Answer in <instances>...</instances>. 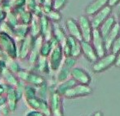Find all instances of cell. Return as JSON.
<instances>
[{
  "label": "cell",
  "instance_id": "obj_36",
  "mask_svg": "<svg viewBox=\"0 0 120 116\" xmlns=\"http://www.w3.org/2000/svg\"><path fill=\"white\" fill-rule=\"evenodd\" d=\"M110 50L113 54H115L120 50V35L116 38L115 41L113 42Z\"/></svg>",
  "mask_w": 120,
  "mask_h": 116
},
{
  "label": "cell",
  "instance_id": "obj_2",
  "mask_svg": "<svg viewBox=\"0 0 120 116\" xmlns=\"http://www.w3.org/2000/svg\"><path fill=\"white\" fill-rule=\"evenodd\" d=\"M16 75L20 81L24 82L26 84L35 86V87H39L46 81L41 75L32 70L28 71L25 69H20L16 74Z\"/></svg>",
  "mask_w": 120,
  "mask_h": 116
},
{
  "label": "cell",
  "instance_id": "obj_40",
  "mask_svg": "<svg viewBox=\"0 0 120 116\" xmlns=\"http://www.w3.org/2000/svg\"><path fill=\"white\" fill-rule=\"evenodd\" d=\"M120 3V0H108V6L114 7L117 6L118 4Z\"/></svg>",
  "mask_w": 120,
  "mask_h": 116
},
{
  "label": "cell",
  "instance_id": "obj_31",
  "mask_svg": "<svg viewBox=\"0 0 120 116\" xmlns=\"http://www.w3.org/2000/svg\"><path fill=\"white\" fill-rule=\"evenodd\" d=\"M23 97H24L25 100L31 99V98H33L35 97H38V94H37V87L30 85V84H25Z\"/></svg>",
  "mask_w": 120,
  "mask_h": 116
},
{
  "label": "cell",
  "instance_id": "obj_3",
  "mask_svg": "<svg viewBox=\"0 0 120 116\" xmlns=\"http://www.w3.org/2000/svg\"><path fill=\"white\" fill-rule=\"evenodd\" d=\"M62 46L63 54L65 57H71L79 58L80 56L81 53V46H80V41L75 39L73 37H71L68 35L67 37L66 41L64 42Z\"/></svg>",
  "mask_w": 120,
  "mask_h": 116
},
{
  "label": "cell",
  "instance_id": "obj_37",
  "mask_svg": "<svg viewBox=\"0 0 120 116\" xmlns=\"http://www.w3.org/2000/svg\"><path fill=\"white\" fill-rule=\"evenodd\" d=\"M26 116H45V115H44L41 112L38 111V110H31L30 111H29L26 114Z\"/></svg>",
  "mask_w": 120,
  "mask_h": 116
},
{
  "label": "cell",
  "instance_id": "obj_32",
  "mask_svg": "<svg viewBox=\"0 0 120 116\" xmlns=\"http://www.w3.org/2000/svg\"><path fill=\"white\" fill-rule=\"evenodd\" d=\"M4 21H6L11 27L13 28V29L15 26H17L19 24V20H18L17 15L12 10L7 13V16Z\"/></svg>",
  "mask_w": 120,
  "mask_h": 116
},
{
  "label": "cell",
  "instance_id": "obj_18",
  "mask_svg": "<svg viewBox=\"0 0 120 116\" xmlns=\"http://www.w3.org/2000/svg\"><path fill=\"white\" fill-rule=\"evenodd\" d=\"M108 5V0H93L85 8L87 16H92Z\"/></svg>",
  "mask_w": 120,
  "mask_h": 116
},
{
  "label": "cell",
  "instance_id": "obj_4",
  "mask_svg": "<svg viewBox=\"0 0 120 116\" xmlns=\"http://www.w3.org/2000/svg\"><path fill=\"white\" fill-rule=\"evenodd\" d=\"M49 105L51 116H63V97L58 94L54 89L49 94Z\"/></svg>",
  "mask_w": 120,
  "mask_h": 116
},
{
  "label": "cell",
  "instance_id": "obj_27",
  "mask_svg": "<svg viewBox=\"0 0 120 116\" xmlns=\"http://www.w3.org/2000/svg\"><path fill=\"white\" fill-rule=\"evenodd\" d=\"M71 69L69 68L68 67L65 66V65L62 64L61 67L59 69L57 73V76H56V81L57 83H61L65 80H68L71 78Z\"/></svg>",
  "mask_w": 120,
  "mask_h": 116
},
{
  "label": "cell",
  "instance_id": "obj_15",
  "mask_svg": "<svg viewBox=\"0 0 120 116\" xmlns=\"http://www.w3.org/2000/svg\"><path fill=\"white\" fill-rule=\"evenodd\" d=\"M80 46H81V53L84 54V56L89 62L95 63L99 59L90 41H86L82 40V41H80Z\"/></svg>",
  "mask_w": 120,
  "mask_h": 116
},
{
  "label": "cell",
  "instance_id": "obj_8",
  "mask_svg": "<svg viewBox=\"0 0 120 116\" xmlns=\"http://www.w3.org/2000/svg\"><path fill=\"white\" fill-rule=\"evenodd\" d=\"M92 93H93V89L89 85L76 84L70 89H68L63 97L69 99H73V98L88 96Z\"/></svg>",
  "mask_w": 120,
  "mask_h": 116
},
{
  "label": "cell",
  "instance_id": "obj_35",
  "mask_svg": "<svg viewBox=\"0 0 120 116\" xmlns=\"http://www.w3.org/2000/svg\"><path fill=\"white\" fill-rule=\"evenodd\" d=\"M76 62H77L76 58L69 56V57H65L63 64L67 67H68L71 68V69H72L73 67H75V64H76Z\"/></svg>",
  "mask_w": 120,
  "mask_h": 116
},
{
  "label": "cell",
  "instance_id": "obj_29",
  "mask_svg": "<svg viewBox=\"0 0 120 116\" xmlns=\"http://www.w3.org/2000/svg\"><path fill=\"white\" fill-rule=\"evenodd\" d=\"M54 47V46L53 45L50 40V41H44L40 47V50H39L40 56L44 58H48Z\"/></svg>",
  "mask_w": 120,
  "mask_h": 116
},
{
  "label": "cell",
  "instance_id": "obj_7",
  "mask_svg": "<svg viewBox=\"0 0 120 116\" xmlns=\"http://www.w3.org/2000/svg\"><path fill=\"white\" fill-rule=\"evenodd\" d=\"M25 101L28 106L31 110H38L41 112L45 116H51L49 102L45 99L41 98L39 97H35L25 100Z\"/></svg>",
  "mask_w": 120,
  "mask_h": 116
},
{
  "label": "cell",
  "instance_id": "obj_12",
  "mask_svg": "<svg viewBox=\"0 0 120 116\" xmlns=\"http://www.w3.org/2000/svg\"><path fill=\"white\" fill-rule=\"evenodd\" d=\"M111 12H112V7L107 5L98 12H97L96 14L92 15L90 21H91L93 29H99L100 26L102 24V23L111 15Z\"/></svg>",
  "mask_w": 120,
  "mask_h": 116
},
{
  "label": "cell",
  "instance_id": "obj_39",
  "mask_svg": "<svg viewBox=\"0 0 120 116\" xmlns=\"http://www.w3.org/2000/svg\"><path fill=\"white\" fill-rule=\"evenodd\" d=\"M7 91V84H0V96H5Z\"/></svg>",
  "mask_w": 120,
  "mask_h": 116
},
{
  "label": "cell",
  "instance_id": "obj_22",
  "mask_svg": "<svg viewBox=\"0 0 120 116\" xmlns=\"http://www.w3.org/2000/svg\"><path fill=\"white\" fill-rule=\"evenodd\" d=\"M1 77L3 78V80H4L5 84L7 85L11 86V87L15 88L17 84L20 82V80L18 79L17 75L13 72H11V71L8 69L7 67H4L2 71Z\"/></svg>",
  "mask_w": 120,
  "mask_h": 116
},
{
  "label": "cell",
  "instance_id": "obj_9",
  "mask_svg": "<svg viewBox=\"0 0 120 116\" xmlns=\"http://www.w3.org/2000/svg\"><path fill=\"white\" fill-rule=\"evenodd\" d=\"M90 42H91L92 45L94 48L98 58H101L105 55V54H105L106 53V50H105V47L104 38L101 36V34L99 29H93Z\"/></svg>",
  "mask_w": 120,
  "mask_h": 116
},
{
  "label": "cell",
  "instance_id": "obj_23",
  "mask_svg": "<svg viewBox=\"0 0 120 116\" xmlns=\"http://www.w3.org/2000/svg\"><path fill=\"white\" fill-rule=\"evenodd\" d=\"M29 35V25L19 24L13 29L12 32V37L15 38V40H18L19 41L24 39L26 37Z\"/></svg>",
  "mask_w": 120,
  "mask_h": 116
},
{
  "label": "cell",
  "instance_id": "obj_42",
  "mask_svg": "<svg viewBox=\"0 0 120 116\" xmlns=\"http://www.w3.org/2000/svg\"><path fill=\"white\" fill-rule=\"evenodd\" d=\"M92 116H104L103 115V113H102L101 111H100V110H98V111H96L94 114H93Z\"/></svg>",
  "mask_w": 120,
  "mask_h": 116
},
{
  "label": "cell",
  "instance_id": "obj_5",
  "mask_svg": "<svg viewBox=\"0 0 120 116\" xmlns=\"http://www.w3.org/2000/svg\"><path fill=\"white\" fill-rule=\"evenodd\" d=\"M47 59H48L49 65H50L51 71H59L65 59L61 45H57L56 46H54Z\"/></svg>",
  "mask_w": 120,
  "mask_h": 116
},
{
  "label": "cell",
  "instance_id": "obj_26",
  "mask_svg": "<svg viewBox=\"0 0 120 116\" xmlns=\"http://www.w3.org/2000/svg\"><path fill=\"white\" fill-rule=\"evenodd\" d=\"M29 35L33 37H38L40 36L41 30H40V20L39 17L33 15L32 21L30 22L29 25Z\"/></svg>",
  "mask_w": 120,
  "mask_h": 116
},
{
  "label": "cell",
  "instance_id": "obj_10",
  "mask_svg": "<svg viewBox=\"0 0 120 116\" xmlns=\"http://www.w3.org/2000/svg\"><path fill=\"white\" fill-rule=\"evenodd\" d=\"M34 38L35 37H33L29 35L24 39L19 41V46H17V49H18L17 59H21V60L27 59L30 52H31L32 49H33Z\"/></svg>",
  "mask_w": 120,
  "mask_h": 116
},
{
  "label": "cell",
  "instance_id": "obj_44",
  "mask_svg": "<svg viewBox=\"0 0 120 116\" xmlns=\"http://www.w3.org/2000/svg\"><path fill=\"white\" fill-rule=\"evenodd\" d=\"M1 3H2V0H0V4H1Z\"/></svg>",
  "mask_w": 120,
  "mask_h": 116
},
{
  "label": "cell",
  "instance_id": "obj_16",
  "mask_svg": "<svg viewBox=\"0 0 120 116\" xmlns=\"http://www.w3.org/2000/svg\"><path fill=\"white\" fill-rule=\"evenodd\" d=\"M6 101L7 105L9 109L10 112H15L17 108V103H18V97L15 93V88L11 86L7 85V91H6Z\"/></svg>",
  "mask_w": 120,
  "mask_h": 116
},
{
  "label": "cell",
  "instance_id": "obj_20",
  "mask_svg": "<svg viewBox=\"0 0 120 116\" xmlns=\"http://www.w3.org/2000/svg\"><path fill=\"white\" fill-rule=\"evenodd\" d=\"M33 70H32V71L40 74V75L41 74L49 75L51 71L50 65H49L48 59H47V58L41 57V56L39 57L38 62H37L36 64L33 67Z\"/></svg>",
  "mask_w": 120,
  "mask_h": 116
},
{
  "label": "cell",
  "instance_id": "obj_30",
  "mask_svg": "<svg viewBox=\"0 0 120 116\" xmlns=\"http://www.w3.org/2000/svg\"><path fill=\"white\" fill-rule=\"evenodd\" d=\"M5 63H6V67L8 68L9 71H11V72L15 74V75H16V74L18 73V71L21 69L20 66V63L17 61V59H13L8 58V59H6Z\"/></svg>",
  "mask_w": 120,
  "mask_h": 116
},
{
  "label": "cell",
  "instance_id": "obj_24",
  "mask_svg": "<svg viewBox=\"0 0 120 116\" xmlns=\"http://www.w3.org/2000/svg\"><path fill=\"white\" fill-rule=\"evenodd\" d=\"M77 83L73 80V79L69 78L68 80H65V81L57 84V85H56V87H55V91L59 94L61 95L62 97H63L68 89H70L71 88H72Z\"/></svg>",
  "mask_w": 120,
  "mask_h": 116
},
{
  "label": "cell",
  "instance_id": "obj_6",
  "mask_svg": "<svg viewBox=\"0 0 120 116\" xmlns=\"http://www.w3.org/2000/svg\"><path fill=\"white\" fill-rule=\"evenodd\" d=\"M116 59V54L110 53L108 54H105L104 56L99 58L95 63H93V65L92 67V70L95 73H100L105 71L108 68H110L111 66L114 65Z\"/></svg>",
  "mask_w": 120,
  "mask_h": 116
},
{
  "label": "cell",
  "instance_id": "obj_34",
  "mask_svg": "<svg viewBox=\"0 0 120 116\" xmlns=\"http://www.w3.org/2000/svg\"><path fill=\"white\" fill-rule=\"evenodd\" d=\"M68 0H52V8L59 11L67 5Z\"/></svg>",
  "mask_w": 120,
  "mask_h": 116
},
{
  "label": "cell",
  "instance_id": "obj_13",
  "mask_svg": "<svg viewBox=\"0 0 120 116\" xmlns=\"http://www.w3.org/2000/svg\"><path fill=\"white\" fill-rule=\"evenodd\" d=\"M71 78H72L77 84L89 85L91 82V76L85 70L80 67H73L71 71Z\"/></svg>",
  "mask_w": 120,
  "mask_h": 116
},
{
  "label": "cell",
  "instance_id": "obj_19",
  "mask_svg": "<svg viewBox=\"0 0 120 116\" xmlns=\"http://www.w3.org/2000/svg\"><path fill=\"white\" fill-rule=\"evenodd\" d=\"M120 35V25L119 23H116L113 29H111L110 33L104 37V41H105V47L106 51L110 50L111 45L113 42L115 41V39Z\"/></svg>",
  "mask_w": 120,
  "mask_h": 116
},
{
  "label": "cell",
  "instance_id": "obj_1",
  "mask_svg": "<svg viewBox=\"0 0 120 116\" xmlns=\"http://www.w3.org/2000/svg\"><path fill=\"white\" fill-rule=\"evenodd\" d=\"M0 48L7 58L16 59L18 49L15 38L10 34L0 32Z\"/></svg>",
  "mask_w": 120,
  "mask_h": 116
},
{
  "label": "cell",
  "instance_id": "obj_14",
  "mask_svg": "<svg viewBox=\"0 0 120 116\" xmlns=\"http://www.w3.org/2000/svg\"><path fill=\"white\" fill-rule=\"evenodd\" d=\"M40 20V36L44 39V41H50L52 38V23L48 20L45 15L39 17Z\"/></svg>",
  "mask_w": 120,
  "mask_h": 116
},
{
  "label": "cell",
  "instance_id": "obj_21",
  "mask_svg": "<svg viewBox=\"0 0 120 116\" xmlns=\"http://www.w3.org/2000/svg\"><path fill=\"white\" fill-rule=\"evenodd\" d=\"M52 34L53 37L58 41L60 45H63L67 40V34L63 29L58 23H52Z\"/></svg>",
  "mask_w": 120,
  "mask_h": 116
},
{
  "label": "cell",
  "instance_id": "obj_28",
  "mask_svg": "<svg viewBox=\"0 0 120 116\" xmlns=\"http://www.w3.org/2000/svg\"><path fill=\"white\" fill-rule=\"evenodd\" d=\"M17 17H18L19 24L29 25L30 22L32 21V19L33 17V14L27 9H24L20 13L17 14Z\"/></svg>",
  "mask_w": 120,
  "mask_h": 116
},
{
  "label": "cell",
  "instance_id": "obj_17",
  "mask_svg": "<svg viewBox=\"0 0 120 116\" xmlns=\"http://www.w3.org/2000/svg\"><path fill=\"white\" fill-rule=\"evenodd\" d=\"M66 28L69 33V36L73 37L79 41H82V36L80 30L78 22L73 18H68L66 20Z\"/></svg>",
  "mask_w": 120,
  "mask_h": 116
},
{
  "label": "cell",
  "instance_id": "obj_38",
  "mask_svg": "<svg viewBox=\"0 0 120 116\" xmlns=\"http://www.w3.org/2000/svg\"><path fill=\"white\" fill-rule=\"evenodd\" d=\"M7 13H8V12L0 6V24L5 20L6 16H7Z\"/></svg>",
  "mask_w": 120,
  "mask_h": 116
},
{
  "label": "cell",
  "instance_id": "obj_33",
  "mask_svg": "<svg viewBox=\"0 0 120 116\" xmlns=\"http://www.w3.org/2000/svg\"><path fill=\"white\" fill-rule=\"evenodd\" d=\"M45 16L48 18V20L51 23H58L62 20V15L60 14L59 11L52 9L51 11L45 14Z\"/></svg>",
  "mask_w": 120,
  "mask_h": 116
},
{
  "label": "cell",
  "instance_id": "obj_11",
  "mask_svg": "<svg viewBox=\"0 0 120 116\" xmlns=\"http://www.w3.org/2000/svg\"><path fill=\"white\" fill-rule=\"evenodd\" d=\"M78 24L82 36V40L86 41H91L93 28L92 26L91 21L87 15H81L78 20Z\"/></svg>",
  "mask_w": 120,
  "mask_h": 116
},
{
  "label": "cell",
  "instance_id": "obj_41",
  "mask_svg": "<svg viewBox=\"0 0 120 116\" xmlns=\"http://www.w3.org/2000/svg\"><path fill=\"white\" fill-rule=\"evenodd\" d=\"M117 67H120V50L116 54V59H115V63H114Z\"/></svg>",
  "mask_w": 120,
  "mask_h": 116
},
{
  "label": "cell",
  "instance_id": "obj_43",
  "mask_svg": "<svg viewBox=\"0 0 120 116\" xmlns=\"http://www.w3.org/2000/svg\"><path fill=\"white\" fill-rule=\"evenodd\" d=\"M119 24L120 25V8L119 9Z\"/></svg>",
  "mask_w": 120,
  "mask_h": 116
},
{
  "label": "cell",
  "instance_id": "obj_25",
  "mask_svg": "<svg viewBox=\"0 0 120 116\" xmlns=\"http://www.w3.org/2000/svg\"><path fill=\"white\" fill-rule=\"evenodd\" d=\"M115 24H116V20L114 19V17L112 16V15H110L109 18H107L106 20L102 23V24L100 26V28L98 29H99L101 34L103 37V38L110 33Z\"/></svg>",
  "mask_w": 120,
  "mask_h": 116
}]
</instances>
